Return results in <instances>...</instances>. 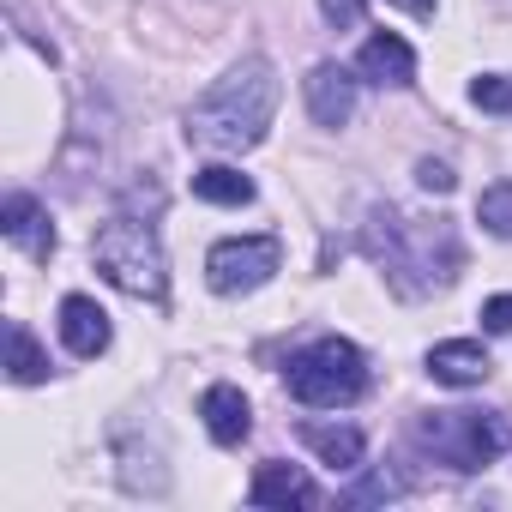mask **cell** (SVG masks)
Returning <instances> with one entry per match:
<instances>
[{"label":"cell","mask_w":512,"mask_h":512,"mask_svg":"<svg viewBox=\"0 0 512 512\" xmlns=\"http://www.w3.org/2000/svg\"><path fill=\"white\" fill-rule=\"evenodd\" d=\"M278 97H284V85H278V67H272L266 55L235 61V67L187 109V145L217 151V157L253 151V145L266 139L272 115H278Z\"/></svg>","instance_id":"6da1fadb"},{"label":"cell","mask_w":512,"mask_h":512,"mask_svg":"<svg viewBox=\"0 0 512 512\" xmlns=\"http://www.w3.org/2000/svg\"><path fill=\"white\" fill-rule=\"evenodd\" d=\"M368 247H374V260L386 266V278L404 290V296H422V290H446L452 278H458V260H434V247H458L452 241V229H428V223H416V217H404V211H374V223H368Z\"/></svg>","instance_id":"7a4b0ae2"},{"label":"cell","mask_w":512,"mask_h":512,"mask_svg":"<svg viewBox=\"0 0 512 512\" xmlns=\"http://www.w3.org/2000/svg\"><path fill=\"white\" fill-rule=\"evenodd\" d=\"M91 260H97V272H103L121 296H139V302H163V296H169L163 241H157V229H151L145 217H133V211H121V217H109V223L97 229Z\"/></svg>","instance_id":"3957f363"},{"label":"cell","mask_w":512,"mask_h":512,"mask_svg":"<svg viewBox=\"0 0 512 512\" xmlns=\"http://www.w3.org/2000/svg\"><path fill=\"white\" fill-rule=\"evenodd\" d=\"M284 386L308 410H344V404H356L368 392V356L350 338H320L302 356H290Z\"/></svg>","instance_id":"277c9868"},{"label":"cell","mask_w":512,"mask_h":512,"mask_svg":"<svg viewBox=\"0 0 512 512\" xmlns=\"http://www.w3.org/2000/svg\"><path fill=\"white\" fill-rule=\"evenodd\" d=\"M416 440L446 464V470H482L512 446V422L494 410H434L416 422Z\"/></svg>","instance_id":"5b68a950"},{"label":"cell","mask_w":512,"mask_h":512,"mask_svg":"<svg viewBox=\"0 0 512 512\" xmlns=\"http://www.w3.org/2000/svg\"><path fill=\"white\" fill-rule=\"evenodd\" d=\"M284 266V241L278 235H229L205 253V284L217 296H253L260 284H272V272Z\"/></svg>","instance_id":"8992f818"},{"label":"cell","mask_w":512,"mask_h":512,"mask_svg":"<svg viewBox=\"0 0 512 512\" xmlns=\"http://www.w3.org/2000/svg\"><path fill=\"white\" fill-rule=\"evenodd\" d=\"M302 97H308V115L338 133V127H350V115H356V73L338 67V61H320V67L302 79Z\"/></svg>","instance_id":"52a82bcc"},{"label":"cell","mask_w":512,"mask_h":512,"mask_svg":"<svg viewBox=\"0 0 512 512\" xmlns=\"http://www.w3.org/2000/svg\"><path fill=\"white\" fill-rule=\"evenodd\" d=\"M356 79L404 91V85H416V49H410L398 31H374V37L362 43V55H356Z\"/></svg>","instance_id":"ba28073f"},{"label":"cell","mask_w":512,"mask_h":512,"mask_svg":"<svg viewBox=\"0 0 512 512\" xmlns=\"http://www.w3.org/2000/svg\"><path fill=\"white\" fill-rule=\"evenodd\" d=\"M0 229H7V241L25 253V260H55V223H49V211L31 193H7V205H0Z\"/></svg>","instance_id":"9c48e42d"},{"label":"cell","mask_w":512,"mask_h":512,"mask_svg":"<svg viewBox=\"0 0 512 512\" xmlns=\"http://www.w3.org/2000/svg\"><path fill=\"white\" fill-rule=\"evenodd\" d=\"M247 500L253 506H320V488H314V476L302 470V464H260L253 470V482H247Z\"/></svg>","instance_id":"30bf717a"},{"label":"cell","mask_w":512,"mask_h":512,"mask_svg":"<svg viewBox=\"0 0 512 512\" xmlns=\"http://www.w3.org/2000/svg\"><path fill=\"white\" fill-rule=\"evenodd\" d=\"M199 416H205V434L217 440V446H241L247 440V428H253V404L241 398V386H205V398H199Z\"/></svg>","instance_id":"8fae6325"},{"label":"cell","mask_w":512,"mask_h":512,"mask_svg":"<svg viewBox=\"0 0 512 512\" xmlns=\"http://www.w3.org/2000/svg\"><path fill=\"white\" fill-rule=\"evenodd\" d=\"M109 338H115V332H109V314H103L91 296H67V302H61V344H67L73 356L91 362V356L109 350Z\"/></svg>","instance_id":"7c38bea8"},{"label":"cell","mask_w":512,"mask_h":512,"mask_svg":"<svg viewBox=\"0 0 512 512\" xmlns=\"http://www.w3.org/2000/svg\"><path fill=\"white\" fill-rule=\"evenodd\" d=\"M488 368H494V362H488V350H482L476 338H446V344L428 350V374H434L440 386H458V392H464V386H482Z\"/></svg>","instance_id":"4fadbf2b"},{"label":"cell","mask_w":512,"mask_h":512,"mask_svg":"<svg viewBox=\"0 0 512 512\" xmlns=\"http://www.w3.org/2000/svg\"><path fill=\"white\" fill-rule=\"evenodd\" d=\"M302 446L332 470H362V452H368L362 428H344V422H302Z\"/></svg>","instance_id":"5bb4252c"},{"label":"cell","mask_w":512,"mask_h":512,"mask_svg":"<svg viewBox=\"0 0 512 512\" xmlns=\"http://www.w3.org/2000/svg\"><path fill=\"white\" fill-rule=\"evenodd\" d=\"M193 199H205V205H253V181L241 169H229V163H205V169H193Z\"/></svg>","instance_id":"9a60e30c"},{"label":"cell","mask_w":512,"mask_h":512,"mask_svg":"<svg viewBox=\"0 0 512 512\" xmlns=\"http://www.w3.org/2000/svg\"><path fill=\"white\" fill-rule=\"evenodd\" d=\"M7 374L19 380V386H37V380H49V356H43V344L31 338V326H7Z\"/></svg>","instance_id":"2e32d148"},{"label":"cell","mask_w":512,"mask_h":512,"mask_svg":"<svg viewBox=\"0 0 512 512\" xmlns=\"http://www.w3.org/2000/svg\"><path fill=\"white\" fill-rule=\"evenodd\" d=\"M476 223H482L494 241H512V181L482 187V199H476Z\"/></svg>","instance_id":"e0dca14e"},{"label":"cell","mask_w":512,"mask_h":512,"mask_svg":"<svg viewBox=\"0 0 512 512\" xmlns=\"http://www.w3.org/2000/svg\"><path fill=\"white\" fill-rule=\"evenodd\" d=\"M470 103L488 109V115H512V79H500V73L470 79Z\"/></svg>","instance_id":"ac0fdd59"},{"label":"cell","mask_w":512,"mask_h":512,"mask_svg":"<svg viewBox=\"0 0 512 512\" xmlns=\"http://www.w3.org/2000/svg\"><path fill=\"white\" fill-rule=\"evenodd\" d=\"M320 13H326L332 31H356L368 19V0H320Z\"/></svg>","instance_id":"d6986e66"},{"label":"cell","mask_w":512,"mask_h":512,"mask_svg":"<svg viewBox=\"0 0 512 512\" xmlns=\"http://www.w3.org/2000/svg\"><path fill=\"white\" fill-rule=\"evenodd\" d=\"M392 494H404L392 476H368V482H356V488L344 494V506H368V500H392Z\"/></svg>","instance_id":"ffe728a7"},{"label":"cell","mask_w":512,"mask_h":512,"mask_svg":"<svg viewBox=\"0 0 512 512\" xmlns=\"http://www.w3.org/2000/svg\"><path fill=\"white\" fill-rule=\"evenodd\" d=\"M416 181H422L428 193H452V187H458V175H452L446 163H434V157H422V163H416Z\"/></svg>","instance_id":"44dd1931"},{"label":"cell","mask_w":512,"mask_h":512,"mask_svg":"<svg viewBox=\"0 0 512 512\" xmlns=\"http://www.w3.org/2000/svg\"><path fill=\"white\" fill-rule=\"evenodd\" d=\"M482 326L488 332H512V296H488L482 302Z\"/></svg>","instance_id":"7402d4cb"},{"label":"cell","mask_w":512,"mask_h":512,"mask_svg":"<svg viewBox=\"0 0 512 512\" xmlns=\"http://www.w3.org/2000/svg\"><path fill=\"white\" fill-rule=\"evenodd\" d=\"M392 7H404L410 19H434V0H392Z\"/></svg>","instance_id":"603a6c76"}]
</instances>
